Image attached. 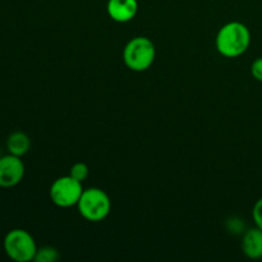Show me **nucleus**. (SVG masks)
Segmentation results:
<instances>
[{"mask_svg":"<svg viewBox=\"0 0 262 262\" xmlns=\"http://www.w3.org/2000/svg\"><path fill=\"white\" fill-rule=\"evenodd\" d=\"M217 51L225 58H238L251 45L250 28L242 22H229L223 26L215 38Z\"/></svg>","mask_w":262,"mask_h":262,"instance_id":"f257e3e1","label":"nucleus"},{"mask_svg":"<svg viewBox=\"0 0 262 262\" xmlns=\"http://www.w3.org/2000/svg\"><path fill=\"white\" fill-rule=\"evenodd\" d=\"M156 49L152 41L145 36H137L127 42L123 50V61L133 72H145L154 64Z\"/></svg>","mask_w":262,"mask_h":262,"instance_id":"f03ea898","label":"nucleus"},{"mask_svg":"<svg viewBox=\"0 0 262 262\" xmlns=\"http://www.w3.org/2000/svg\"><path fill=\"white\" fill-rule=\"evenodd\" d=\"M77 207L79 215L83 219H86L87 222L97 223L106 219L107 215L110 214L112 201L106 192L102 191L101 188L92 187V188L83 189Z\"/></svg>","mask_w":262,"mask_h":262,"instance_id":"7ed1b4c3","label":"nucleus"},{"mask_svg":"<svg viewBox=\"0 0 262 262\" xmlns=\"http://www.w3.org/2000/svg\"><path fill=\"white\" fill-rule=\"evenodd\" d=\"M4 252L15 262H30L35 260L37 245L30 232L25 229H12L5 234L3 241Z\"/></svg>","mask_w":262,"mask_h":262,"instance_id":"20e7f679","label":"nucleus"},{"mask_svg":"<svg viewBox=\"0 0 262 262\" xmlns=\"http://www.w3.org/2000/svg\"><path fill=\"white\" fill-rule=\"evenodd\" d=\"M83 192L81 182L71 176H64L55 179L50 187V199L54 205L61 209L77 206Z\"/></svg>","mask_w":262,"mask_h":262,"instance_id":"39448f33","label":"nucleus"},{"mask_svg":"<svg viewBox=\"0 0 262 262\" xmlns=\"http://www.w3.org/2000/svg\"><path fill=\"white\" fill-rule=\"evenodd\" d=\"M26 168L19 156L8 155L0 156V187L12 188L18 186L25 177Z\"/></svg>","mask_w":262,"mask_h":262,"instance_id":"423d86ee","label":"nucleus"},{"mask_svg":"<svg viewBox=\"0 0 262 262\" xmlns=\"http://www.w3.org/2000/svg\"><path fill=\"white\" fill-rule=\"evenodd\" d=\"M106 12L114 22L127 23L137 14L138 2L137 0H107Z\"/></svg>","mask_w":262,"mask_h":262,"instance_id":"0eeeda50","label":"nucleus"},{"mask_svg":"<svg viewBox=\"0 0 262 262\" xmlns=\"http://www.w3.org/2000/svg\"><path fill=\"white\" fill-rule=\"evenodd\" d=\"M242 251L251 260L262 258V229L255 225V228H251L243 234Z\"/></svg>","mask_w":262,"mask_h":262,"instance_id":"6e6552de","label":"nucleus"},{"mask_svg":"<svg viewBox=\"0 0 262 262\" xmlns=\"http://www.w3.org/2000/svg\"><path fill=\"white\" fill-rule=\"evenodd\" d=\"M31 148V140L25 132H20V130H17V132L10 133L9 137L7 140V150L8 152L12 154V155L15 156H25L26 154L30 151Z\"/></svg>","mask_w":262,"mask_h":262,"instance_id":"1a4fd4ad","label":"nucleus"},{"mask_svg":"<svg viewBox=\"0 0 262 262\" xmlns=\"http://www.w3.org/2000/svg\"><path fill=\"white\" fill-rule=\"evenodd\" d=\"M60 255H59V251L56 248L50 247V246H46V247L38 248L37 252H36L35 260L36 262H55L59 260Z\"/></svg>","mask_w":262,"mask_h":262,"instance_id":"9d476101","label":"nucleus"},{"mask_svg":"<svg viewBox=\"0 0 262 262\" xmlns=\"http://www.w3.org/2000/svg\"><path fill=\"white\" fill-rule=\"evenodd\" d=\"M90 169L89 166L84 163H76L73 164V166L69 170V176L73 177L74 179H77L78 182H84L87 178H89Z\"/></svg>","mask_w":262,"mask_h":262,"instance_id":"9b49d317","label":"nucleus"},{"mask_svg":"<svg viewBox=\"0 0 262 262\" xmlns=\"http://www.w3.org/2000/svg\"><path fill=\"white\" fill-rule=\"evenodd\" d=\"M252 219L255 222L256 227L262 229V197L256 201L255 206L252 209Z\"/></svg>","mask_w":262,"mask_h":262,"instance_id":"f8f14e48","label":"nucleus"},{"mask_svg":"<svg viewBox=\"0 0 262 262\" xmlns=\"http://www.w3.org/2000/svg\"><path fill=\"white\" fill-rule=\"evenodd\" d=\"M251 74L256 81L262 82V56L253 60L252 66H251Z\"/></svg>","mask_w":262,"mask_h":262,"instance_id":"ddd939ff","label":"nucleus"}]
</instances>
